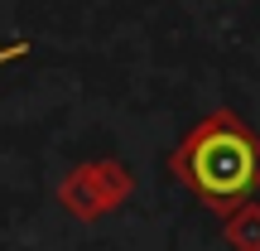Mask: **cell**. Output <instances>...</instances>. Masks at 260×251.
Instances as JSON below:
<instances>
[{"instance_id":"cell-1","label":"cell","mask_w":260,"mask_h":251,"mask_svg":"<svg viewBox=\"0 0 260 251\" xmlns=\"http://www.w3.org/2000/svg\"><path fill=\"white\" fill-rule=\"evenodd\" d=\"M178 169L207 203H241L260 184V140L232 116H212L178 155Z\"/></svg>"},{"instance_id":"cell-2","label":"cell","mask_w":260,"mask_h":251,"mask_svg":"<svg viewBox=\"0 0 260 251\" xmlns=\"http://www.w3.org/2000/svg\"><path fill=\"white\" fill-rule=\"evenodd\" d=\"M24 53V44H10V48H0V63H10V58H19Z\"/></svg>"}]
</instances>
